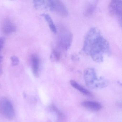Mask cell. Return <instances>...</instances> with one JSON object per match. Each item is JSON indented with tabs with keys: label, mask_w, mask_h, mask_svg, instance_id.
I'll use <instances>...</instances> for the list:
<instances>
[{
	"label": "cell",
	"mask_w": 122,
	"mask_h": 122,
	"mask_svg": "<svg viewBox=\"0 0 122 122\" xmlns=\"http://www.w3.org/2000/svg\"><path fill=\"white\" fill-rule=\"evenodd\" d=\"M82 51L97 63L103 62L105 55L110 56L112 54L109 42L96 27L91 28L87 33Z\"/></svg>",
	"instance_id": "obj_1"
},
{
	"label": "cell",
	"mask_w": 122,
	"mask_h": 122,
	"mask_svg": "<svg viewBox=\"0 0 122 122\" xmlns=\"http://www.w3.org/2000/svg\"><path fill=\"white\" fill-rule=\"evenodd\" d=\"M84 78L86 85L92 89L105 88L108 85V82L103 77L98 78L95 69L89 68L84 72Z\"/></svg>",
	"instance_id": "obj_2"
},
{
	"label": "cell",
	"mask_w": 122,
	"mask_h": 122,
	"mask_svg": "<svg viewBox=\"0 0 122 122\" xmlns=\"http://www.w3.org/2000/svg\"><path fill=\"white\" fill-rule=\"evenodd\" d=\"M72 41L71 32L64 27L61 26L58 30V43L59 46L64 50L70 48Z\"/></svg>",
	"instance_id": "obj_3"
},
{
	"label": "cell",
	"mask_w": 122,
	"mask_h": 122,
	"mask_svg": "<svg viewBox=\"0 0 122 122\" xmlns=\"http://www.w3.org/2000/svg\"><path fill=\"white\" fill-rule=\"evenodd\" d=\"M0 112L8 119H12L15 116V111L10 102L5 98L0 100Z\"/></svg>",
	"instance_id": "obj_4"
},
{
	"label": "cell",
	"mask_w": 122,
	"mask_h": 122,
	"mask_svg": "<svg viewBox=\"0 0 122 122\" xmlns=\"http://www.w3.org/2000/svg\"><path fill=\"white\" fill-rule=\"evenodd\" d=\"M48 8L63 17L67 16L68 11L65 4L61 1L58 0H48Z\"/></svg>",
	"instance_id": "obj_5"
},
{
	"label": "cell",
	"mask_w": 122,
	"mask_h": 122,
	"mask_svg": "<svg viewBox=\"0 0 122 122\" xmlns=\"http://www.w3.org/2000/svg\"><path fill=\"white\" fill-rule=\"evenodd\" d=\"M109 11L111 15L118 16H122V0H114L110 3Z\"/></svg>",
	"instance_id": "obj_6"
},
{
	"label": "cell",
	"mask_w": 122,
	"mask_h": 122,
	"mask_svg": "<svg viewBox=\"0 0 122 122\" xmlns=\"http://www.w3.org/2000/svg\"><path fill=\"white\" fill-rule=\"evenodd\" d=\"M31 62L33 74L35 76L38 77L40 66V59L38 56L36 54L31 55Z\"/></svg>",
	"instance_id": "obj_7"
},
{
	"label": "cell",
	"mask_w": 122,
	"mask_h": 122,
	"mask_svg": "<svg viewBox=\"0 0 122 122\" xmlns=\"http://www.w3.org/2000/svg\"><path fill=\"white\" fill-rule=\"evenodd\" d=\"M16 31V27L15 24L9 19L4 21L2 26V31L5 34H9Z\"/></svg>",
	"instance_id": "obj_8"
},
{
	"label": "cell",
	"mask_w": 122,
	"mask_h": 122,
	"mask_svg": "<svg viewBox=\"0 0 122 122\" xmlns=\"http://www.w3.org/2000/svg\"><path fill=\"white\" fill-rule=\"evenodd\" d=\"M81 104L84 107L94 111H99L102 108V105L97 102L85 101L82 102Z\"/></svg>",
	"instance_id": "obj_9"
},
{
	"label": "cell",
	"mask_w": 122,
	"mask_h": 122,
	"mask_svg": "<svg viewBox=\"0 0 122 122\" xmlns=\"http://www.w3.org/2000/svg\"><path fill=\"white\" fill-rule=\"evenodd\" d=\"M70 83L72 86L79 91L80 92L84 95L89 96H92V94L89 91L87 90L75 81L74 80H71L70 81Z\"/></svg>",
	"instance_id": "obj_10"
},
{
	"label": "cell",
	"mask_w": 122,
	"mask_h": 122,
	"mask_svg": "<svg viewBox=\"0 0 122 122\" xmlns=\"http://www.w3.org/2000/svg\"><path fill=\"white\" fill-rule=\"evenodd\" d=\"M96 5V1H92L87 3L85 8V15L87 16L92 14L95 10Z\"/></svg>",
	"instance_id": "obj_11"
},
{
	"label": "cell",
	"mask_w": 122,
	"mask_h": 122,
	"mask_svg": "<svg viewBox=\"0 0 122 122\" xmlns=\"http://www.w3.org/2000/svg\"><path fill=\"white\" fill-rule=\"evenodd\" d=\"M41 16L44 18L46 21L47 22L51 30L54 33H57V28L50 16L48 14L43 13L41 14Z\"/></svg>",
	"instance_id": "obj_12"
},
{
	"label": "cell",
	"mask_w": 122,
	"mask_h": 122,
	"mask_svg": "<svg viewBox=\"0 0 122 122\" xmlns=\"http://www.w3.org/2000/svg\"><path fill=\"white\" fill-rule=\"evenodd\" d=\"M34 6L38 9L48 8V0H35L33 1Z\"/></svg>",
	"instance_id": "obj_13"
},
{
	"label": "cell",
	"mask_w": 122,
	"mask_h": 122,
	"mask_svg": "<svg viewBox=\"0 0 122 122\" xmlns=\"http://www.w3.org/2000/svg\"><path fill=\"white\" fill-rule=\"evenodd\" d=\"M61 53L56 49H53L50 56L51 60L53 62H58L61 59Z\"/></svg>",
	"instance_id": "obj_14"
},
{
	"label": "cell",
	"mask_w": 122,
	"mask_h": 122,
	"mask_svg": "<svg viewBox=\"0 0 122 122\" xmlns=\"http://www.w3.org/2000/svg\"><path fill=\"white\" fill-rule=\"evenodd\" d=\"M11 65L13 66H16L19 63V59L17 57L13 56L11 57Z\"/></svg>",
	"instance_id": "obj_15"
},
{
	"label": "cell",
	"mask_w": 122,
	"mask_h": 122,
	"mask_svg": "<svg viewBox=\"0 0 122 122\" xmlns=\"http://www.w3.org/2000/svg\"><path fill=\"white\" fill-rule=\"evenodd\" d=\"M4 43V39L2 37H0V52L3 48Z\"/></svg>",
	"instance_id": "obj_16"
},
{
	"label": "cell",
	"mask_w": 122,
	"mask_h": 122,
	"mask_svg": "<svg viewBox=\"0 0 122 122\" xmlns=\"http://www.w3.org/2000/svg\"><path fill=\"white\" fill-rule=\"evenodd\" d=\"M120 23L122 27V16L119 18Z\"/></svg>",
	"instance_id": "obj_17"
},
{
	"label": "cell",
	"mask_w": 122,
	"mask_h": 122,
	"mask_svg": "<svg viewBox=\"0 0 122 122\" xmlns=\"http://www.w3.org/2000/svg\"><path fill=\"white\" fill-rule=\"evenodd\" d=\"M118 84H119L120 85L122 86V83H121V82H118Z\"/></svg>",
	"instance_id": "obj_18"
}]
</instances>
